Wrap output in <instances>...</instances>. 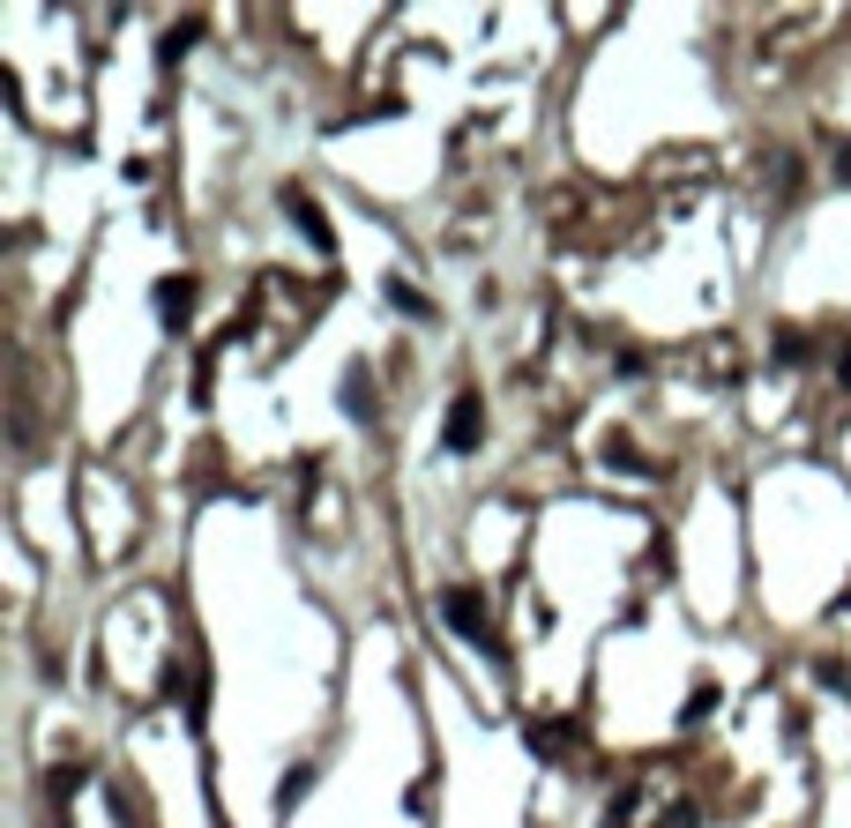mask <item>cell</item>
Returning <instances> with one entry per match:
<instances>
[{
	"label": "cell",
	"instance_id": "cell-3",
	"mask_svg": "<svg viewBox=\"0 0 851 828\" xmlns=\"http://www.w3.org/2000/svg\"><path fill=\"white\" fill-rule=\"evenodd\" d=\"M195 299H202V284L187 269L165 276V284H157V322H165V328H187V322H195Z\"/></svg>",
	"mask_w": 851,
	"mask_h": 828
},
{
	"label": "cell",
	"instance_id": "cell-8",
	"mask_svg": "<svg viewBox=\"0 0 851 828\" xmlns=\"http://www.w3.org/2000/svg\"><path fill=\"white\" fill-rule=\"evenodd\" d=\"M389 306H397V314H419V322H426V314H433V306H426L419 292H411V284H389Z\"/></svg>",
	"mask_w": 851,
	"mask_h": 828
},
{
	"label": "cell",
	"instance_id": "cell-11",
	"mask_svg": "<svg viewBox=\"0 0 851 828\" xmlns=\"http://www.w3.org/2000/svg\"><path fill=\"white\" fill-rule=\"evenodd\" d=\"M837 374H844V396H851V344H844V358H837Z\"/></svg>",
	"mask_w": 851,
	"mask_h": 828
},
{
	"label": "cell",
	"instance_id": "cell-5",
	"mask_svg": "<svg viewBox=\"0 0 851 828\" xmlns=\"http://www.w3.org/2000/svg\"><path fill=\"white\" fill-rule=\"evenodd\" d=\"M344 411L359 418V426H374V374H366V366L344 374Z\"/></svg>",
	"mask_w": 851,
	"mask_h": 828
},
{
	"label": "cell",
	"instance_id": "cell-10",
	"mask_svg": "<svg viewBox=\"0 0 851 828\" xmlns=\"http://www.w3.org/2000/svg\"><path fill=\"white\" fill-rule=\"evenodd\" d=\"M829 172H837V187H851V142H837V165H829Z\"/></svg>",
	"mask_w": 851,
	"mask_h": 828
},
{
	"label": "cell",
	"instance_id": "cell-6",
	"mask_svg": "<svg viewBox=\"0 0 851 828\" xmlns=\"http://www.w3.org/2000/svg\"><path fill=\"white\" fill-rule=\"evenodd\" d=\"M195 38H202V23H173V30H165V46H157V60L173 68V60H179L187 46H195Z\"/></svg>",
	"mask_w": 851,
	"mask_h": 828
},
{
	"label": "cell",
	"instance_id": "cell-4",
	"mask_svg": "<svg viewBox=\"0 0 851 828\" xmlns=\"http://www.w3.org/2000/svg\"><path fill=\"white\" fill-rule=\"evenodd\" d=\"M284 217H292V225H300L306 231V239H314V247H336V239H329V217H322V201H314V195H306V187H284Z\"/></svg>",
	"mask_w": 851,
	"mask_h": 828
},
{
	"label": "cell",
	"instance_id": "cell-2",
	"mask_svg": "<svg viewBox=\"0 0 851 828\" xmlns=\"http://www.w3.org/2000/svg\"><path fill=\"white\" fill-rule=\"evenodd\" d=\"M478 441H486V403L463 388V396H449V418H441V448H449V455H471Z\"/></svg>",
	"mask_w": 851,
	"mask_h": 828
},
{
	"label": "cell",
	"instance_id": "cell-1",
	"mask_svg": "<svg viewBox=\"0 0 851 828\" xmlns=\"http://www.w3.org/2000/svg\"><path fill=\"white\" fill-rule=\"evenodd\" d=\"M441 620H449L463 642H486V650H501V642H493V612H486V598H478L471 582H449V590H441Z\"/></svg>",
	"mask_w": 851,
	"mask_h": 828
},
{
	"label": "cell",
	"instance_id": "cell-9",
	"mask_svg": "<svg viewBox=\"0 0 851 828\" xmlns=\"http://www.w3.org/2000/svg\"><path fill=\"white\" fill-rule=\"evenodd\" d=\"M306 783H314V769H284V783H276V806H292Z\"/></svg>",
	"mask_w": 851,
	"mask_h": 828
},
{
	"label": "cell",
	"instance_id": "cell-7",
	"mask_svg": "<svg viewBox=\"0 0 851 828\" xmlns=\"http://www.w3.org/2000/svg\"><path fill=\"white\" fill-rule=\"evenodd\" d=\"M770 352L784 358V366H800V358H806V336H800V328H776V344H770Z\"/></svg>",
	"mask_w": 851,
	"mask_h": 828
}]
</instances>
